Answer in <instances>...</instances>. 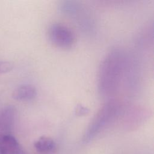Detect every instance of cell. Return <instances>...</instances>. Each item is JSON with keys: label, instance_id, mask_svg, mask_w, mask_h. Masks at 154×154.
Returning a JSON list of instances; mask_svg holds the SVG:
<instances>
[{"label": "cell", "instance_id": "6da1fadb", "mask_svg": "<svg viewBox=\"0 0 154 154\" xmlns=\"http://www.w3.org/2000/svg\"><path fill=\"white\" fill-rule=\"evenodd\" d=\"M126 57L120 49L111 51L102 61L98 74V90L104 97L117 90L126 68Z\"/></svg>", "mask_w": 154, "mask_h": 154}, {"label": "cell", "instance_id": "7a4b0ae2", "mask_svg": "<svg viewBox=\"0 0 154 154\" xmlns=\"http://www.w3.org/2000/svg\"><path fill=\"white\" fill-rule=\"evenodd\" d=\"M119 111L120 105L115 100H109L103 105L90 123L83 136L82 141L88 143L92 140L114 120Z\"/></svg>", "mask_w": 154, "mask_h": 154}, {"label": "cell", "instance_id": "3957f363", "mask_svg": "<svg viewBox=\"0 0 154 154\" xmlns=\"http://www.w3.org/2000/svg\"><path fill=\"white\" fill-rule=\"evenodd\" d=\"M48 37L54 45L63 49L71 48L75 42L73 32L68 27L61 23H54L50 26Z\"/></svg>", "mask_w": 154, "mask_h": 154}, {"label": "cell", "instance_id": "277c9868", "mask_svg": "<svg viewBox=\"0 0 154 154\" xmlns=\"http://www.w3.org/2000/svg\"><path fill=\"white\" fill-rule=\"evenodd\" d=\"M0 154H26V153L14 137L10 134H1Z\"/></svg>", "mask_w": 154, "mask_h": 154}, {"label": "cell", "instance_id": "5b68a950", "mask_svg": "<svg viewBox=\"0 0 154 154\" xmlns=\"http://www.w3.org/2000/svg\"><path fill=\"white\" fill-rule=\"evenodd\" d=\"M34 148L38 154H55L57 146L50 137L42 136L34 143Z\"/></svg>", "mask_w": 154, "mask_h": 154}, {"label": "cell", "instance_id": "8992f818", "mask_svg": "<svg viewBox=\"0 0 154 154\" xmlns=\"http://www.w3.org/2000/svg\"><path fill=\"white\" fill-rule=\"evenodd\" d=\"M12 96L17 100H31L36 97L37 90L33 85L29 84H22L14 90Z\"/></svg>", "mask_w": 154, "mask_h": 154}, {"label": "cell", "instance_id": "52a82bcc", "mask_svg": "<svg viewBox=\"0 0 154 154\" xmlns=\"http://www.w3.org/2000/svg\"><path fill=\"white\" fill-rule=\"evenodd\" d=\"M60 10L66 14L76 16L81 10V7L78 2L72 1H63L60 5Z\"/></svg>", "mask_w": 154, "mask_h": 154}, {"label": "cell", "instance_id": "ba28073f", "mask_svg": "<svg viewBox=\"0 0 154 154\" xmlns=\"http://www.w3.org/2000/svg\"><path fill=\"white\" fill-rule=\"evenodd\" d=\"M13 64L8 61H0V74L5 73L11 70Z\"/></svg>", "mask_w": 154, "mask_h": 154}, {"label": "cell", "instance_id": "9c48e42d", "mask_svg": "<svg viewBox=\"0 0 154 154\" xmlns=\"http://www.w3.org/2000/svg\"><path fill=\"white\" fill-rule=\"evenodd\" d=\"M76 112H78L77 114H78V115L81 116V115H84V114H86V113L87 112V108H84V107H82V106H78V108H77Z\"/></svg>", "mask_w": 154, "mask_h": 154}]
</instances>
